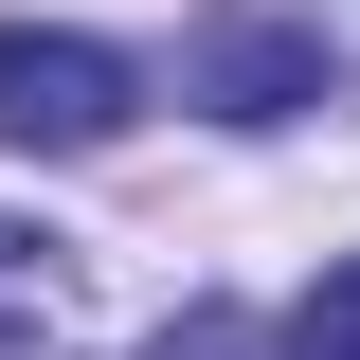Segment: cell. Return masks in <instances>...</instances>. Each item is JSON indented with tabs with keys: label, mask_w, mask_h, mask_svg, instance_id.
<instances>
[{
	"label": "cell",
	"mask_w": 360,
	"mask_h": 360,
	"mask_svg": "<svg viewBox=\"0 0 360 360\" xmlns=\"http://www.w3.org/2000/svg\"><path fill=\"white\" fill-rule=\"evenodd\" d=\"M180 90H198L217 127H307V108H342V54H324L307 18H198V37H180Z\"/></svg>",
	"instance_id": "6da1fadb"
},
{
	"label": "cell",
	"mask_w": 360,
	"mask_h": 360,
	"mask_svg": "<svg viewBox=\"0 0 360 360\" xmlns=\"http://www.w3.org/2000/svg\"><path fill=\"white\" fill-rule=\"evenodd\" d=\"M127 108H144V72L108 37H37V18L0 37V144H54L72 162V144H127Z\"/></svg>",
	"instance_id": "7a4b0ae2"
},
{
	"label": "cell",
	"mask_w": 360,
	"mask_h": 360,
	"mask_svg": "<svg viewBox=\"0 0 360 360\" xmlns=\"http://www.w3.org/2000/svg\"><path fill=\"white\" fill-rule=\"evenodd\" d=\"M0 360H72V252L0 217Z\"/></svg>",
	"instance_id": "3957f363"
},
{
	"label": "cell",
	"mask_w": 360,
	"mask_h": 360,
	"mask_svg": "<svg viewBox=\"0 0 360 360\" xmlns=\"http://www.w3.org/2000/svg\"><path fill=\"white\" fill-rule=\"evenodd\" d=\"M162 360H270V342H252V324H198V342H162Z\"/></svg>",
	"instance_id": "277c9868"
}]
</instances>
